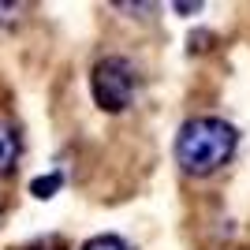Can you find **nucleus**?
Returning a JSON list of instances; mask_svg holds the SVG:
<instances>
[{"label":"nucleus","mask_w":250,"mask_h":250,"mask_svg":"<svg viewBox=\"0 0 250 250\" xmlns=\"http://www.w3.org/2000/svg\"><path fill=\"white\" fill-rule=\"evenodd\" d=\"M56 187H60V172H52V176H45V179H34V187H30V190L38 194V198H49Z\"/></svg>","instance_id":"obj_5"},{"label":"nucleus","mask_w":250,"mask_h":250,"mask_svg":"<svg viewBox=\"0 0 250 250\" xmlns=\"http://www.w3.org/2000/svg\"><path fill=\"white\" fill-rule=\"evenodd\" d=\"M19 131L8 124V120H0V176H8L11 168H15V161H19Z\"/></svg>","instance_id":"obj_3"},{"label":"nucleus","mask_w":250,"mask_h":250,"mask_svg":"<svg viewBox=\"0 0 250 250\" xmlns=\"http://www.w3.org/2000/svg\"><path fill=\"white\" fill-rule=\"evenodd\" d=\"M90 90L101 112H127L138 90V71L127 56H101L90 71Z\"/></svg>","instance_id":"obj_2"},{"label":"nucleus","mask_w":250,"mask_h":250,"mask_svg":"<svg viewBox=\"0 0 250 250\" xmlns=\"http://www.w3.org/2000/svg\"><path fill=\"white\" fill-rule=\"evenodd\" d=\"M239 131L220 116H194L176 135V161L187 176H209L220 172L235 157Z\"/></svg>","instance_id":"obj_1"},{"label":"nucleus","mask_w":250,"mask_h":250,"mask_svg":"<svg viewBox=\"0 0 250 250\" xmlns=\"http://www.w3.org/2000/svg\"><path fill=\"white\" fill-rule=\"evenodd\" d=\"M22 250H63V243L60 239H38V243H30V247H22Z\"/></svg>","instance_id":"obj_6"},{"label":"nucleus","mask_w":250,"mask_h":250,"mask_svg":"<svg viewBox=\"0 0 250 250\" xmlns=\"http://www.w3.org/2000/svg\"><path fill=\"white\" fill-rule=\"evenodd\" d=\"M83 250H135L127 239H120V235H94V239H86Z\"/></svg>","instance_id":"obj_4"}]
</instances>
